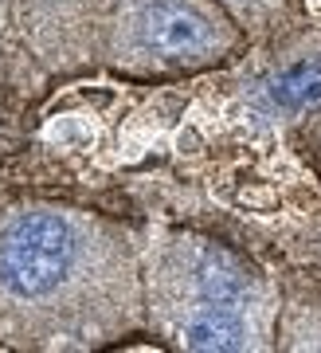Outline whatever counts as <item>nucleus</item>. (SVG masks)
<instances>
[{"label": "nucleus", "mask_w": 321, "mask_h": 353, "mask_svg": "<svg viewBox=\"0 0 321 353\" xmlns=\"http://www.w3.org/2000/svg\"><path fill=\"white\" fill-rule=\"evenodd\" d=\"M180 275H173V290L185 294V303H169V322L185 314H204V310H239V314H262L259 279L247 275V267L235 255L211 243L180 248L176 255Z\"/></svg>", "instance_id": "7ed1b4c3"}, {"label": "nucleus", "mask_w": 321, "mask_h": 353, "mask_svg": "<svg viewBox=\"0 0 321 353\" xmlns=\"http://www.w3.org/2000/svg\"><path fill=\"white\" fill-rule=\"evenodd\" d=\"M239 4H243V0H239ZM247 4H259V0H247Z\"/></svg>", "instance_id": "39448f33"}, {"label": "nucleus", "mask_w": 321, "mask_h": 353, "mask_svg": "<svg viewBox=\"0 0 321 353\" xmlns=\"http://www.w3.org/2000/svg\"><path fill=\"white\" fill-rule=\"evenodd\" d=\"M271 99L286 110H309L321 102V59L286 67L282 75L271 83Z\"/></svg>", "instance_id": "20e7f679"}, {"label": "nucleus", "mask_w": 321, "mask_h": 353, "mask_svg": "<svg viewBox=\"0 0 321 353\" xmlns=\"http://www.w3.org/2000/svg\"><path fill=\"white\" fill-rule=\"evenodd\" d=\"M231 32L208 0H118V51L157 63L200 67L220 59Z\"/></svg>", "instance_id": "f03ea898"}, {"label": "nucleus", "mask_w": 321, "mask_h": 353, "mask_svg": "<svg viewBox=\"0 0 321 353\" xmlns=\"http://www.w3.org/2000/svg\"><path fill=\"white\" fill-rule=\"evenodd\" d=\"M134 263L122 236L63 208L0 220V314L28 338L94 341L134 318Z\"/></svg>", "instance_id": "f257e3e1"}]
</instances>
